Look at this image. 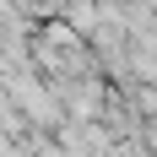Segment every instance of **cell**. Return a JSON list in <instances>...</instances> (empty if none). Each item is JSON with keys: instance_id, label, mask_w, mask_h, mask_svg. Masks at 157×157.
Segmentation results:
<instances>
[{"instance_id": "6da1fadb", "label": "cell", "mask_w": 157, "mask_h": 157, "mask_svg": "<svg viewBox=\"0 0 157 157\" xmlns=\"http://www.w3.org/2000/svg\"><path fill=\"white\" fill-rule=\"evenodd\" d=\"M65 109L76 114V119L103 114V87H71V92H65Z\"/></svg>"}, {"instance_id": "7a4b0ae2", "label": "cell", "mask_w": 157, "mask_h": 157, "mask_svg": "<svg viewBox=\"0 0 157 157\" xmlns=\"http://www.w3.org/2000/svg\"><path fill=\"white\" fill-rule=\"evenodd\" d=\"M136 109H146V114H157V92H152V87H141V92H136Z\"/></svg>"}]
</instances>
